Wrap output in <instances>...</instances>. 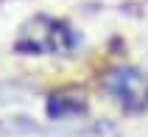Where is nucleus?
<instances>
[{
    "label": "nucleus",
    "instance_id": "7ed1b4c3",
    "mask_svg": "<svg viewBox=\"0 0 148 137\" xmlns=\"http://www.w3.org/2000/svg\"><path fill=\"white\" fill-rule=\"evenodd\" d=\"M84 112V101L78 95H53L48 101V115L53 120H64V118H75Z\"/></svg>",
    "mask_w": 148,
    "mask_h": 137
},
{
    "label": "nucleus",
    "instance_id": "f257e3e1",
    "mask_svg": "<svg viewBox=\"0 0 148 137\" xmlns=\"http://www.w3.org/2000/svg\"><path fill=\"white\" fill-rule=\"evenodd\" d=\"M75 45L78 36L67 23L53 17H34L20 28L14 50L25 56H56V53H70Z\"/></svg>",
    "mask_w": 148,
    "mask_h": 137
},
{
    "label": "nucleus",
    "instance_id": "f03ea898",
    "mask_svg": "<svg viewBox=\"0 0 148 137\" xmlns=\"http://www.w3.org/2000/svg\"><path fill=\"white\" fill-rule=\"evenodd\" d=\"M103 87L117 106H123L126 112H145L148 109V76L132 65L115 67L106 73Z\"/></svg>",
    "mask_w": 148,
    "mask_h": 137
}]
</instances>
